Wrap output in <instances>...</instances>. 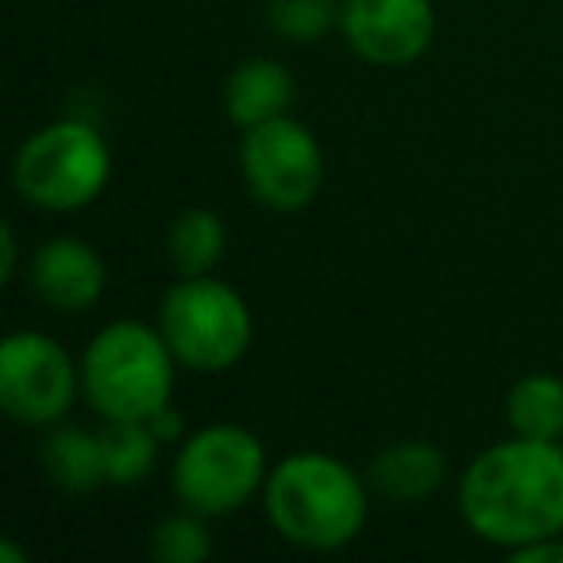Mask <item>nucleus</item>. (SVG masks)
<instances>
[{"instance_id":"obj_1","label":"nucleus","mask_w":563,"mask_h":563,"mask_svg":"<svg viewBox=\"0 0 563 563\" xmlns=\"http://www.w3.org/2000/svg\"><path fill=\"white\" fill-rule=\"evenodd\" d=\"M460 509L483 540L521 548L563 529V452L552 440H509L483 452L460 486Z\"/></svg>"},{"instance_id":"obj_2","label":"nucleus","mask_w":563,"mask_h":563,"mask_svg":"<svg viewBox=\"0 0 563 563\" xmlns=\"http://www.w3.org/2000/svg\"><path fill=\"white\" fill-rule=\"evenodd\" d=\"M266 517L290 544L332 552L363 532L367 490L360 475L332 455H290L266 478Z\"/></svg>"},{"instance_id":"obj_3","label":"nucleus","mask_w":563,"mask_h":563,"mask_svg":"<svg viewBox=\"0 0 563 563\" xmlns=\"http://www.w3.org/2000/svg\"><path fill=\"white\" fill-rule=\"evenodd\" d=\"M86 394L109 421H151L170 406L174 352L147 324H109L81 363Z\"/></svg>"},{"instance_id":"obj_4","label":"nucleus","mask_w":563,"mask_h":563,"mask_svg":"<svg viewBox=\"0 0 563 563\" xmlns=\"http://www.w3.org/2000/svg\"><path fill=\"white\" fill-rule=\"evenodd\" d=\"M158 332L174 360L194 371H224L251 344V309L232 286L209 278H181L163 298Z\"/></svg>"},{"instance_id":"obj_5","label":"nucleus","mask_w":563,"mask_h":563,"mask_svg":"<svg viewBox=\"0 0 563 563\" xmlns=\"http://www.w3.org/2000/svg\"><path fill=\"white\" fill-rule=\"evenodd\" d=\"M109 181V147L89 124H51L16 155V186L43 209H81Z\"/></svg>"},{"instance_id":"obj_6","label":"nucleus","mask_w":563,"mask_h":563,"mask_svg":"<svg viewBox=\"0 0 563 563\" xmlns=\"http://www.w3.org/2000/svg\"><path fill=\"white\" fill-rule=\"evenodd\" d=\"M266 475L263 444L240 424H209L194 432L174 463V490L205 517L235 514Z\"/></svg>"},{"instance_id":"obj_7","label":"nucleus","mask_w":563,"mask_h":563,"mask_svg":"<svg viewBox=\"0 0 563 563\" xmlns=\"http://www.w3.org/2000/svg\"><path fill=\"white\" fill-rule=\"evenodd\" d=\"M240 163L255 201H263L266 209H278V212L306 209L324 178L321 147L290 117L247 128L243 132Z\"/></svg>"},{"instance_id":"obj_8","label":"nucleus","mask_w":563,"mask_h":563,"mask_svg":"<svg viewBox=\"0 0 563 563\" xmlns=\"http://www.w3.org/2000/svg\"><path fill=\"white\" fill-rule=\"evenodd\" d=\"M74 363L51 336L16 332L0 347V406L20 424H51L74 401Z\"/></svg>"},{"instance_id":"obj_9","label":"nucleus","mask_w":563,"mask_h":563,"mask_svg":"<svg viewBox=\"0 0 563 563\" xmlns=\"http://www.w3.org/2000/svg\"><path fill=\"white\" fill-rule=\"evenodd\" d=\"M340 24L355 55L375 66L413 63L437 32L429 0H344Z\"/></svg>"},{"instance_id":"obj_10","label":"nucleus","mask_w":563,"mask_h":563,"mask_svg":"<svg viewBox=\"0 0 563 563\" xmlns=\"http://www.w3.org/2000/svg\"><path fill=\"white\" fill-rule=\"evenodd\" d=\"M32 290L51 309L78 313L104 290V266L97 251L81 240H51L32 263Z\"/></svg>"},{"instance_id":"obj_11","label":"nucleus","mask_w":563,"mask_h":563,"mask_svg":"<svg viewBox=\"0 0 563 563\" xmlns=\"http://www.w3.org/2000/svg\"><path fill=\"white\" fill-rule=\"evenodd\" d=\"M294 78L290 70L274 58H251V63L235 66L232 78H228L224 101H228V117L247 132L258 128L266 120H278L290 112L294 104Z\"/></svg>"},{"instance_id":"obj_12","label":"nucleus","mask_w":563,"mask_h":563,"mask_svg":"<svg viewBox=\"0 0 563 563\" xmlns=\"http://www.w3.org/2000/svg\"><path fill=\"white\" fill-rule=\"evenodd\" d=\"M448 478V460L432 444L406 440L394 444L371 463V486L386 501H421L432 490H440Z\"/></svg>"},{"instance_id":"obj_13","label":"nucleus","mask_w":563,"mask_h":563,"mask_svg":"<svg viewBox=\"0 0 563 563\" xmlns=\"http://www.w3.org/2000/svg\"><path fill=\"white\" fill-rule=\"evenodd\" d=\"M43 467H47L51 483L63 490L86 494L93 486L109 483L104 475V452L101 437H89L86 429H58L43 444Z\"/></svg>"},{"instance_id":"obj_14","label":"nucleus","mask_w":563,"mask_h":563,"mask_svg":"<svg viewBox=\"0 0 563 563\" xmlns=\"http://www.w3.org/2000/svg\"><path fill=\"white\" fill-rule=\"evenodd\" d=\"M224 220L209 209H186L174 217L166 247H170V263L178 266L181 278H201L224 255Z\"/></svg>"},{"instance_id":"obj_15","label":"nucleus","mask_w":563,"mask_h":563,"mask_svg":"<svg viewBox=\"0 0 563 563\" xmlns=\"http://www.w3.org/2000/svg\"><path fill=\"white\" fill-rule=\"evenodd\" d=\"M509 424L525 440H555L563 432V383L555 375H525L509 390Z\"/></svg>"},{"instance_id":"obj_16","label":"nucleus","mask_w":563,"mask_h":563,"mask_svg":"<svg viewBox=\"0 0 563 563\" xmlns=\"http://www.w3.org/2000/svg\"><path fill=\"white\" fill-rule=\"evenodd\" d=\"M101 452L109 483L132 486L147 478L158 455V437L147 421H109V429L101 432Z\"/></svg>"},{"instance_id":"obj_17","label":"nucleus","mask_w":563,"mask_h":563,"mask_svg":"<svg viewBox=\"0 0 563 563\" xmlns=\"http://www.w3.org/2000/svg\"><path fill=\"white\" fill-rule=\"evenodd\" d=\"M344 16L336 0H271V27L290 43H317Z\"/></svg>"},{"instance_id":"obj_18","label":"nucleus","mask_w":563,"mask_h":563,"mask_svg":"<svg viewBox=\"0 0 563 563\" xmlns=\"http://www.w3.org/2000/svg\"><path fill=\"white\" fill-rule=\"evenodd\" d=\"M201 517H197V509H194V514L166 517V521L155 529V540H151V548H155L158 560H163V563H201V560H209L212 537H209V529H205Z\"/></svg>"},{"instance_id":"obj_19","label":"nucleus","mask_w":563,"mask_h":563,"mask_svg":"<svg viewBox=\"0 0 563 563\" xmlns=\"http://www.w3.org/2000/svg\"><path fill=\"white\" fill-rule=\"evenodd\" d=\"M514 563H563V544L560 540H532V544H521L514 548V555H509Z\"/></svg>"},{"instance_id":"obj_20","label":"nucleus","mask_w":563,"mask_h":563,"mask_svg":"<svg viewBox=\"0 0 563 563\" xmlns=\"http://www.w3.org/2000/svg\"><path fill=\"white\" fill-rule=\"evenodd\" d=\"M0 243H4V251H0V274L12 278V271H16V232H12V224L0 228Z\"/></svg>"},{"instance_id":"obj_21","label":"nucleus","mask_w":563,"mask_h":563,"mask_svg":"<svg viewBox=\"0 0 563 563\" xmlns=\"http://www.w3.org/2000/svg\"><path fill=\"white\" fill-rule=\"evenodd\" d=\"M0 560H4V563H24V555H20L12 544H0Z\"/></svg>"}]
</instances>
